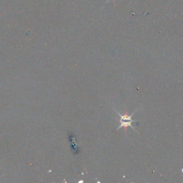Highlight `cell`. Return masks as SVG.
I'll use <instances>...</instances> for the list:
<instances>
[{"label": "cell", "instance_id": "6da1fadb", "mask_svg": "<svg viewBox=\"0 0 183 183\" xmlns=\"http://www.w3.org/2000/svg\"><path fill=\"white\" fill-rule=\"evenodd\" d=\"M114 110H115V112H117V114H118V115L120 117V125L117 128V130H119L120 128H122V127H124L125 130V133H126L127 130V128L129 127H131L132 129H134L135 131L137 132V130H135V127H133L132 125V122L134 121V120L132 119V117L134 115L135 113L136 112V111H135L131 114H129L128 113H127V112L125 114H121L119 112H117L116 109H114Z\"/></svg>", "mask_w": 183, "mask_h": 183}, {"label": "cell", "instance_id": "7a4b0ae2", "mask_svg": "<svg viewBox=\"0 0 183 183\" xmlns=\"http://www.w3.org/2000/svg\"><path fill=\"white\" fill-rule=\"evenodd\" d=\"M112 1H113V2H115V1H116V0H112Z\"/></svg>", "mask_w": 183, "mask_h": 183}]
</instances>
